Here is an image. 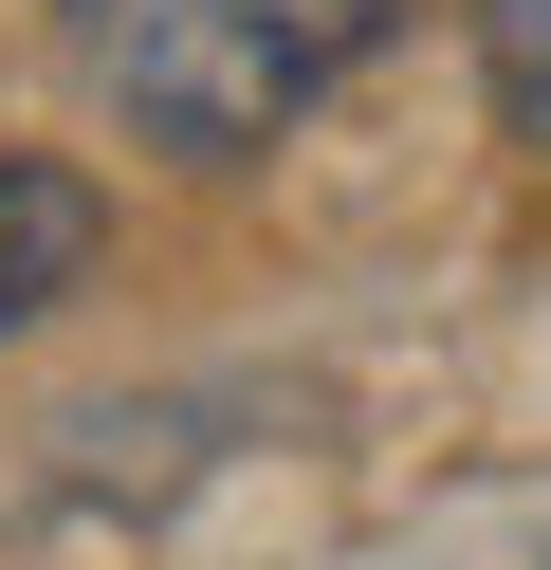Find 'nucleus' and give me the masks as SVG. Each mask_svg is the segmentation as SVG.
I'll use <instances>...</instances> for the list:
<instances>
[{
    "label": "nucleus",
    "instance_id": "nucleus-1",
    "mask_svg": "<svg viewBox=\"0 0 551 570\" xmlns=\"http://www.w3.org/2000/svg\"><path fill=\"white\" fill-rule=\"evenodd\" d=\"M367 38H386V0H73L92 92L147 129V148H184V166L276 148Z\"/></svg>",
    "mask_w": 551,
    "mask_h": 570
},
{
    "label": "nucleus",
    "instance_id": "nucleus-2",
    "mask_svg": "<svg viewBox=\"0 0 551 570\" xmlns=\"http://www.w3.org/2000/svg\"><path fill=\"white\" fill-rule=\"evenodd\" d=\"M92 258H110V203L73 185V166L0 148V332H37V313H56V295H73Z\"/></svg>",
    "mask_w": 551,
    "mask_h": 570
},
{
    "label": "nucleus",
    "instance_id": "nucleus-3",
    "mask_svg": "<svg viewBox=\"0 0 551 570\" xmlns=\"http://www.w3.org/2000/svg\"><path fill=\"white\" fill-rule=\"evenodd\" d=\"M478 38H496V111H514V148H551V0H478Z\"/></svg>",
    "mask_w": 551,
    "mask_h": 570
}]
</instances>
